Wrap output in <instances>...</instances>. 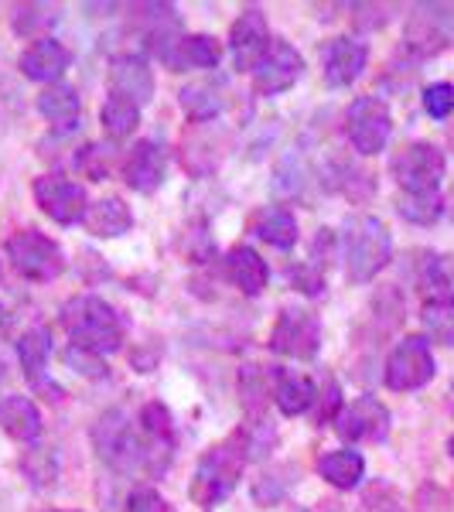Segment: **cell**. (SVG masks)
<instances>
[{
  "label": "cell",
  "instance_id": "obj_1",
  "mask_svg": "<svg viewBox=\"0 0 454 512\" xmlns=\"http://www.w3.org/2000/svg\"><path fill=\"white\" fill-rule=\"evenodd\" d=\"M62 325L72 335V345L96 355H113L123 345L120 315L96 294H79L72 301H65Z\"/></svg>",
  "mask_w": 454,
  "mask_h": 512
},
{
  "label": "cell",
  "instance_id": "obj_2",
  "mask_svg": "<svg viewBox=\"0 0 454 512\" xmlns=\"http://www.w3.org/2000/svg\"><path fill=\"white\" fill-rule=\"evenodd\" d=\"M246 465V434L226 437L216 448H209L202 454L192 478V499L202 509L219 506L222 499H229V492L236 489L239 475Z\"/></svg>",
  "mask_w": 454,
  "mask_h": 512
},
{
  "label": "cell",
  "instance_id": "obj_3",
  "mask_svg": "<svg viewBox=\"0 0 454 512\" xmlns=\"http://www.w3.org/2000/svg\"><path fill=\"white\" fill-rule=\"evenodd\" d=\"M393 239L376 216H356L345 226V277L352 284H369L390 263Z\"/></svg>",
  "mask_w": 454,
  "mask_h": 512
},
{
  "label": "cell",
  "instance_id": "obj_4",
  "mask_svg": "<svg viewBox=\"0 0 454 512\" xmlns=\"http://www.w3.org/2000/svg\"><path fill=\"white\" fill-rule=\"evenodd\" d=\"M390 171L396 185L403 188V195H437L448 161H444L441 147L427 144V140H414V144L400 147L393 154Z\"/></svg>",
  "mask_w": 454,
  "mask_h": 512
},
{
  "label": "cell",
  "instance_id": "obj_5",
  "mask_svg": "<svg viewBox=\"0 0 454 512\" xmlns=\"http://www.w3.org/2000/svg\"><path fill=\"white\" fill-rule=\"evenodd\" d=\"M7 260H11V267L21 277L38 280V284L55 280L65 270L62 246L55 239H48L45 233H38V229H21V233L7 239Z\"/></svg>",
  "mask_w": 454,
  "mask_h": 512
},
{
  "label": "cell",
  "instance_id": "obj_6",
  "mask_svg": "<svg viewBox=\"0 0 454 512\" xmlns=\"http://www.w3.org/2000/svg\"><path fill=\"white\" fill-rule=\"evenodd\" d=\"M434 352L427 345L424 335H407L403 342H396V349L386 359V386L396 393L420 390L434 379Z\"/></svg>",
  "mask_w": 454,
  "mask_h": 512
},
{
  "label": "cell",
  "instance_id": "obj_7",
  "mask_svg": "<svg viewBox=\"0 0 454 512\" xmlns=\"http://www.w3.org/2000/svg\"><path fill=\"white\" fill-rule=\"evenodd\" d=\"M93 444L99 458L110 461L113 468H134L144 465V444L140 434H134V424L123 410H106L93 427Z\"/></svg>",
  "mask_w": 454,
  "mask_h": 512
},
{
  "label": "cell",
  "instance_id": "obj_8",
  "mask_svg": "<svg viewBox=\"0 0 454 512\" xmlns=\"http://www.w3.org/2000/svg\"><path fill=\"white\" fill-rule=\"evenodd\" d=\"M345 130L359 154H379L393 134L390 106L379 96H359L345 113Z\"/></svg>",
  "mask_w": 454,
  "mask_h": 512
},
{
  "label": "cell",
  "instance_id": "obj_9",
  "mask_svg": "<svg viewBox=\"0 0 454 512\" xmlns=\"http://www.w3.org/2000/svg\"><path fill=\"white\" fill-rule=\"evenodd\" d=\"M451 35H454V7L417 4L407 21V31H403V41H407L410 52L427 59V55H437L441 48H448Z\"/></svg>",
  "mask_w": 454,
  "mask_h": 512
},
{
  "label": "cell",
  "instance_id": "obj_10",
  "mask_svg": "<svg viewBox=\"0 0 454 512\" xmlns=\"http://www.w3.org/2000/svg\"><path fill=\"white\" fill-rule=\"evenodd\" d=\"M321 345V325L311 311L287 308L280 311L274 332H270V349L287 359H311Z\"/></svg>",
  "mask_w": 454,
  "mask_h": 512
},
{
  "label": "cell",
  "instance_id": "obj_11",
  "mask_svg": "<svg viewBox=\"0 0 454 512\" xmlns=\"http://www.w3.org/2000/svg\"><path fill=\"white\" fill-rule=\"evenodd\" d=\"M301 69H304L301 52H297L291 41L274 38L267 48V55H263L260 65L253 69V89H257L260 96H280L294 86L297 76H301Z\"/></svg>",
  "mask_w": 454,
  "mask_h": 512
},
{
  "label": "cell",
  "instance_id": "obj_12",
  "mask_svg": "<svg viewBox=\"0 0 454 512\" xmlns=\"http://www.w3.org/2000/svg\"><path fill=\"white\" fill-rule=\"evenodd\" d=\"M35 202L41 205L45 216H52L62 226H72L86 216V188L79 181L65 178V175H45L35 181Z\"/></svg>",
  "mask_w": 454,
  "mask_h": 512
},
{
  "label": "cell",
  "instance_id": "obj_13",
  "mask_svg": "<svg viewBox=\"0 0 454 512\" xmlns=\"http://www.w3.org/2000/svg\"><path fill=\"white\" fill-rule=\"evenodd\" d=\"M335 431L342 441H383L390 434V410L376 396H356L349 407L338 410Z\"/></svg>",
  "mask_w": 454,
  "mask_h": 512
},
{
  "label": "cell",
  "instance_id": "obj_14",
  "mask_svg": "<svg viewBox=\"0 0 454 512\" xmlns=\"http://www.w3.org/2000/svg\"><path fill=\"white\" fill-rule=\"evenodd\" d=\"M270 28H267V18H263L260 7H246L243 14L236 18L233 31H229V52L236 59V69H257L260 59L267 55L270 48Z\"/></svg>",
  "mask_w": 454,
  "mask_h": 512
},
{
  "label": "cell",
  "instance_id": "obj_15",
  "mask_svg": "<svg viewBox=\"0 0 454 512\" xmlns=\"http://www.w3.org/2000/svg\"><path fill=\"white\" fill-rule=\"evenodd\" d=\"M164 175H168V154H164L158 140H140V144L130 147L127 161H123V178L134 192H158L164 185Z\"/></svg>",
  "mask_w": 454,
  "mask_h": 512
},
{
  "label": "cell",
  "instance_id": "obj_16",
  "mask_svg": "<svg viewBox=\"0 0 454 512\" xmlns=\"http://www.w3.org/2000/svg\"><path fill=\"white\" fill-rule=\"evenodd\" d=\"M161 62L171 72H185V69H216L222 59V45L212 35H178L168 45L158 48Z\"/></svg>",
  "mask_w": 454,
  "mask_h": 512
},
{
  "label": "cell",
  "instance_id": "obj_17",
  "mask_svg": "<svg viewBox=\"0 0 454 512\" xmlns=\"http://www.w3.org/2000/svg\"><path fill=\"white\" fill-rule=\"evenodd\" d=\"M369 62V48L362 45V41L342 35V38H332L325 45V52H321V65H325V79L328 86L342 89V86H352L362 69H366Z\"/></svg>",
  "mask_w": 454,
  "mask_h": 512
},
{
  "label": "cell",
  "instance_id": "obj_18",
  "mask_svg": "<svg viewBox=\"0 0 454 512\" xmlns=\"http://www.w3.org/2000/svg\"><path fill=\"white\" fill-rule=\"evenodd\" d=\"M69 62H72V52L62 45V41H55V38H38V41H31L28 48L21 52V72L28 79H35V82H48V86H55L59 82V76L65 69H69Z\"/></svg>",
  "mask_w": 454,
  "mask_h": 512
},
{
  "label": "cell",
  "instance_id": "obj_19",
  "mask_svg": "<svg viewBox=\"0 0 454 512\" xmlns=\"http://www.w3.org/2000/svg\"><path fill=\"white\" fill-rule=\"evenodd\" d=\"M110 86L117 96L134 99L137 106L154 96V76L140 55H117L110 62Z\"/></svg>",
  "mask_w": 454,
  "mask_h": 512
},
{
  "label": "cell",
  "instance_id": "obj_20",
  "mask_svg": "<svg viewBox=\"0 0 454 512\" xmlns=\"http://www.w3.org/2000/svg\"><path fill=\"white\" fill-rule=\"evenodd\" d=\"M226 277L233 280L243 294L257 297L270 280V270H267V260L253 250V246H233L226 256Z\"/></svg>",
  "mask_w": 454,
  "mask_h": 512
},
{
  "label": "cell",
  "instance_id": "obj_21",
  "mask_svg": "<svg viewBox=\"0 0 454 512\" xmlns=\"http://www.w3.org/2000/svg\"><path fill=\"white\" fill-rule=\"evenodd\" d=\"M86 229L99 239H117L127 233L130 226H134V212L127 209V202L123 198H99L86 209Z\"/></svg>",
  "mask_w": 454,
  "mask_h": 512
},
{
  "label": "cell",
  "instance_id": "obj_22",
  "mask_svg": "<svg viewBox=\"0 0 454 512\" xmlns=\"http://www.w3.org/2000/svg\"><path fill=\"white\" fill-rule=\"evenodd\" d=\"M38 110L52 127L59 130H72L79 123V113H82V99L72 86L65 82H55V86H45L38 93Z\"/></svg>",
  "mask_w": 454,
  "mask_h": 512
},
{
  "label": "cell",
  "instance_id": "obj_23",
  "mask_svg": "<svg viewBox=\"0 0 454 512\" xmlns=\"http://www.w3.org/2000/svg\"><path fill=\"white\" fill-rule=\"evenodd\" d=\"M0 427H4L14 441L28 444V441H35V437L41 434V414H38V407L28 400V396L11 393V396H4V400H0Z\"/></svg>",
  "mask_w": 454,
  "mask_h": 512
},
{
  "label": "cell",
  "instance_id": "obj_24",
  "mask_svg": "<svg viewBox=\"0 0 454 512\" xmlns=\"http://www.w3.org/2000/svg\"><path fill=\"white\" fill-rule=\"evenodd\" d=\"M250 229L263 239V243L277 246V250H291L297 243V219L287 209H277V205L260 209L257 216L250 219Z\"/></svg>",
  "mask_w": 454,
  "mask_h": 512
},
{
  "label": "cell",
  "instance_id": "obj_25",
  "mask_svg": "<svg viewBox=\"0 0 454 512\" xmlns=\"http://www.w3.org/2000/svg\"><path fill=\"white\" fill-rule=\"evenodd\" d=\"M318 472L335 489H356L366 475V458L359 451H332L318 461Z\"/></svg>",
  "mask_w": 454,
  "mask_h": 512
},
{
  "label": "cell",
  "instance_id": "obj_26",
  "mask_svg": "<svg viewBox=\"0 0 454 512\" xmlns=\"http://www.w3.org/2000/svg\"><path fill=\"white\" fill-rule=\"evenodd\" d=\"M315 400H318V386L311 383L308 376H297V373L277 376L274 403L280 407V414L297 417V414H304V410H311V403Z\"/></svg>",
  "mask_w": 454,
  "mask_h": 512
},
{
  "label": "cell",
  "instance_id": "obj_27",
  "mask_svg": "<svg viewBox=\"0 0 454 512\" xmlns=\"http://www.w3.org/2000/svg\"><path fill=\"white\" fill-rule=\"evenodd\" d=\"M48 355H52V335L45 328H31L18 338V359L24 366V376L35 386H41V373L48 366Z\"/></svg>",
  "mask_w": 454,
  "mask_h": 512
},
{
  "label": "cell",
  "instance_id": "obj_28",
  "mask_svg": "<svg viewBox=\"0 0 454 512\" xmlns=\"http://www.w3.org/2000/svg\"><path fill=\"white\" fill-rule=\"evenodd\" d=\"M99 120H103V130L113 140H123V137H130L137 130L140 106L134 103V99H123L117 93H110V99L103 103V110H99Z\"/></svg>",
  "mask_w": 454,
  "mask_h": 512
},
{
  "label": "cell",
  "instance_id": "obj_29",
  "mask_svg": "<svg viewBox=\"0 0 454 512\" xmlns=\"http://www.w3.org/2000/svg\"><path fill=\"white\" fill-rule=\"evenodd\" d=\"M424 321V332L441 345H454V297L451 294H437L431 301H424L420 311Z\"/></svg>",
  "mask_w": 454,
  "mask_h": 512
},
{
  "label": "cell",
  "instance_id": "obj_30",
  "mask_svg": "<svg viewBox=\"0 0 454 512\" xmlns=\"http://www.w3.org/2000/svg\"><path fill=\"white\" fill-rule=\"evenodd\" d=\"M181 106H185V113L192 120L205 123V120H216L222 113V96L209 82H192V86L181 89Z\"/></svg>",
  "mask_w": 454,
  "mask_h": 512
},
{
  "label": "cell",
  "instance_id": "obj_31",
  "mask_svg": "<svg viewBox=\"0 0 454 512\" xmlns=\"http://www.w3.org/2000/svg\"><path fill=\"white\" fill-rule=\"evenodd\" d=\"M396 212H400L407 222H417V226H431V222L441 219L444 202L441 195H400L396 202Z\"/></svg>",
  "mask_w": 454,
  "mask_h": 512
},
{
  "label": "cell",
  "instance_id": "obj_32",
  "mask_svg": "<svg viewBox=\"0 0 454 512\" xmlns=\"http://www.w3.org/2000/svg\"><path fill=\"white\" fill-rule=\"evenodd\" d=\"M420 99H424L427 117H434V120H448L454 113V86L451 82H434V86L424 89V96Z\"/></svg>",
  "mask_w": 454,
  "mask_h": 512
},
{
  "label": "cell",
  "instance_id": "obj_33",
  "mask_svg": "<svg viewBox=\"0 0 454 512\" xmlns=\"http://www.w3.org/2000/svg\"><path fill=\"white\" fill-rule=\"evenodd\" d=\"M65 366L76 369V373L89 376V379H103L110 369H106L103 355L89 352V349H79V345H72V349H65Z\"/></svg>",
  "mask_w": 454,
  "mask_h": 512
},
{
  "label": "cell",
  "instance_id": "obj_34",
  "mask_svg": "<svg viewBox=\"0 0 454 512\" xmlns=\"http://www.w3.org/2000/svg\"><path fill=\"white\" fill-rule=\"evenodd\" d=\"M291 284H297V291H304V294H321L325 274L311 267V263H301V267H291Z\"/></svg>",
  "mask_w": 454,
  "mask_h": 512
},
{
  "label": "cell",
  "instance_id": "obj_35",
  "mask_svg": "<svg viewBox=\"0 0 454 512\" xmlns=\"http://www.w3.org/2000/svg\"><path fill=\"white\" fill-rule=\"evenodd\" d=\"M332 256H335V236H332V229H321L318 239H315V246H311V260L308 263L325 274L328 263H332Z\"/></svg>",
  "mask_w": 454,
  "mask_h": 512
},
{
  "label": "cell",
  "instance_id": "obj_36",
  "mask_svg": "<svg viewBox=\"0 0 454 512\" xmlns=\"http://www.w3.org/2000/svg\"><path fill=\"white\" fill-rule=\"evenodd\" d=\"M127 512H168V502H164L161 492H154V489H137V492H130Z\"/></svg>",
  "mask_w": 454,
  "mask_h": 512
},
{
  "label": "cell",
  "instance_id": "obj_37",
  "mask_svg": "<svg viewBox=\"0 0 454 512\" xmlns=\"http://www.w3.org/2000/svg\"><path fill=\"white\" fill-rule=\"evenodd\" d=\"M7 321H11V318H7V308H4V304H0V335L7 332Z\"/></svg>",
  "mask_w": 454,
  "mask_h": 512
},
{
  "label": "cell",
  "instance_id": "obj_38",
  "mask_svg": "<svg viewBox=\"0 0 454 512\" xmlns=\"http://www.w3.org/2000/svg\"><path fill=\"white\" fill-rule=\"evenodd\" d=\"M448 451H451V458H454V437H451V441H448Z\"/></svg>",
  "mask_w": 454,
  "mask_h": 512
},
{
  "label": "cell",
  "instance_id": "obj_39",
  "mask_svg": "<svg viewBox=\"0 0 454 512\" xmlns=\"http://www.w3.org/2000/svg\"><path fill=\"white\" fill-rule=\"evenodd\" d=\"M451 216H454V195H451Z\"/></svg>",
  "mask_w": 454,
  "mask_h": 512
},
{
  "label": "cell",
  "instance_id": "obj_40",
  "mask_svg": "<svg viewBox=\"0 0 454 512\" xmlns=\"http://www.w3.org/2000/svg\"><path fill=\"white\" fill-rule=\"evenodd\" d=\"M45 512H65V509H45Z\"/></svg>",
  "mask_w": 454,
  "mask_h": 512
},
{
  "label": "cell",
  "instance_id": "obj_41",
  "mask_svg": "<svg viewBox=\"0 0 454 512\" xmlns=\"http://www.w3.org/2000/svg\"><path fill=\"white\" fill-rule=\"evenodd\" d=\"M0 274H4V270H0Z\"/></svg>",
  "mask_w": 454,
  "mask_h": 512
}]
</instances>
